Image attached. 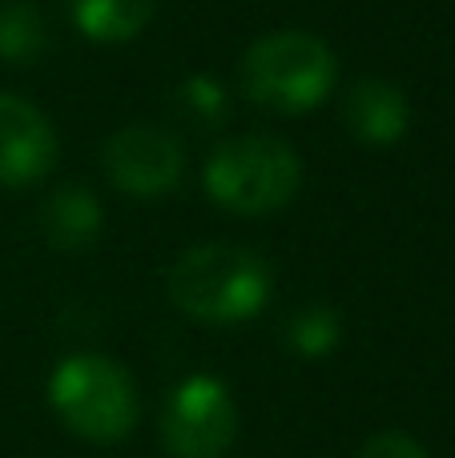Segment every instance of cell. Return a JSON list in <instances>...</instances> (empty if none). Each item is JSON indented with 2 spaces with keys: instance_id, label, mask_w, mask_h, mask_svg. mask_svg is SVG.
I'll use <instances>...</instances> for the list:
<instances>
[{
  "instance_id": "obj_1",
  "label": "cell",
  "mask_w": 455,
  "mask_h": 458,
  "mask_svg": "<svg viewBox=\"0 0 455 458\" xmlns=\"http://www.w3.org/2000/svg\"><path fill=\"white\" fill-rule=\"evenodd\" d=\"M270 266L242 245H198L166 277L169 301L193 322L238 326L270 301Z\"/></svg>"
},
{
  "instance_id": "obj_2",
  "label": "cell",
  "mask_w": 455,
  "mask_h": 458,
  "mask_svg": "<svg viewBox=\"0 0 455 458\" xmlns=\"http://www.w3.org/2000/svg\"><path fill=\"white\" fill-rule=\"evenodd\" d=\"M339 64L327 40L311 32H270L242 56V93L274 113H306L335 89Z\"/></svg>"
},
{
  "instance_id": "obj_3",
  "label": "cell",
  "mask_w": 455,
  "mask_h": 458,
  "mask_svg": "<svg viewBox=\"0 0 455 458\" xmlns=\"http://www.w3.org/2000/svg\"><path fill=\"white\" fill-rule=\"evenodd\" d=\"M48 403L56 419L85 443H121L137 422V386L113 358L73 354L56 362L48 378Z\"/></svg>"
},
{
  "instance_id": "obj_4",
  "label": "cell",
  "mask_w": 455,
  "mask_h": 458,
  "mask_svg": "<svg viewBox=\"0 0 455 458\" xmlns=\"http://www.w3.org/2000/svg\"><path fill=\"white\" fill-rule=\"evenodd\" d=\"M206 193L230 214H274L298 193L303 165L279 137H238L214 149L206 161Z\"/></svg>"
},
{
  "instance_id": "obj_5",
  "label": "cell",
  "mask_w": 455,
  "mask_h": 458,
  "mask_svg": "<svg viewBox=\"0 0 455 458\" xmlns=\"http://www.w3.org/2000/svg\"><path fill=\"white\" fill-rule=\"evenodd\" d=\"M238 438V406L226 382L190 374L161 406V446L174 458H222Z\"/></svg>"
},
{
  "instance_id": "obj_6",
  "label": "cell",
  "mask_w": 455,
  "mask_h": 458,
  "mask_svg": "<svg viewBox=\"0 0 455 458\" xmlns=\"http://www.w3.org/2000/svg\"><path fill=\"white\" fill-rule=\"evenodd\" d=\"M105 177L129 198H161L182 182L185 149L158 125H125L105 141Z\"/></svg>"
},
{
  "instance_id": "obj_7",
  "label": "cell",
  "mask_w": 455,
  "mask_h": 458,
  "mask_svg": "<svg viewBox=\"0 0 455 458\" xmlns=\"http://www.w3.org/2000/svg\"><path fill=\"white\" fill-rule=\"evenodd\" d=\"M56 165V133L24 97L0 93V185L24 190Z\"/></svg>"
},
{
  "instance_id": "obj_8",
  "label": "cell",
  "mask_w": 455,
  "mask_h": 458,
  "mask_svg": "<svg viewBox=\"0 0 455 458\" xmlns=\"http://www.w3.org/2000/svg\"><path fill=\"white\" fill-rule=\"evenodd\" d=\"M343 121L355 137L371 145H391L408 133V97L391 85V81L367 77L359 85H351V93L343 97Z\"/></svg>"
},
{
  "instance_id": "obj_9",
  "label": "cell",
  "mask_w": 455,
  "mask_h": 458,
  "mask_svg": "<svg viewBox=\"0 0 455 458\" xmlns=\"http://www.w3.org/2000/svg\"><path fill=\"white\" fill-rule=\"evenodd\" d=\"M158 0H69V16L81 37L97 45H121L133 40L150 24Z\"/></svg>"
},
{
  "instance_id": "obj_10",
  "label": "cell",
  "mask_w": 455,
  "mask_h": 458,
  "mask_svg": "<svg viewBox=\"0 0 455 458\" xmlns=\"http://www.w3.org/2000/svg\"><path fill=\"white\" fill-rule=\"evenodd\" d=\"M48 242L56 250H81L97 237L101 229V206L85 185H61L53 198L45 201V214H40Z\"/></svg>"
},
{
  "instance_id": "obj_11",
  "label": "cell",
  "mask_w": 455,
  "mask_h": 458,
  "mask_svg": "<svg viewBox=\"0 0 455 458\" xmlns=\"http://www.w3.org/2000/svg\"><path fill=\"white\" fill-rule=\"evenodd\" d=\"M45 48V16L29 0H4L0 4V61L29 64Z\"/></svg>"
},
{
  "instance_id": "obj_12",
  "label": "cell",
  "mask_w": 455,
  "mask_h": 458,
  "mask_svg": "<svg viewBox=\"0 0 455 458\" xmlns=\"http://www.w3.org/2000/svg\"><path fill=\"white\" fill-rule=\"evenodd\" d=\"M295 346L303 354H327L331 346L339 342V322L331 310H306V314L295 318Z\"/></svg>"
},
{
  "instance_id": "obj_13",
  "label": "cell",
  "mask_w": 455,
  "mask_h": 458,
  "mask_svg": "<svg viewBox=\"0 0 455 458\" xmlns=\"http://www.w3.org/2000/svg\"><path fill=\"white\" fill-rule=\"evenodd\" d=\"M355 458H432V454L411 435H403V430H379V435H371L367 443L359 446Z\"/></svg>"
},
{
  "instance_id": "obj_14",
  "label": "cell",
  "mask_w": 455,
  "mask_h": 458,
  "mask_svg": "<svg viewBox=\"0 0 455 458\" xmlns=\"http://www.w3.org/2000/svg\"><path fill=\"white\" fill-rule=\"evenodd\" d=\"M185 101L198 113H206V117L222 113V93H218V85H210V81H190V85H185Z\"/></svg>"
}]
</instances>
